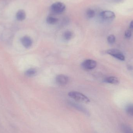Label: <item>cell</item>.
Instances as JSON below:
<instances>
[{"label": "cell", "instance_id": "8fae6325", "mask_svg": "<svg viewBox=\"0 0 133 133\" xmlns=\"http://www.w3.org/2000/svg\"><path fill=\"white\" fill-rule=\"evenodd\" d=\"M36 73V70L35 69L31 68V69L27 70L25 72V75L26 76L29 77H31L35 76Z\"/></svg>", "mask_w": 133, "mask_h": 133}, {"label": "cell", "instance_id": "5bb4252c", "mask_svg": "<svg viewBox=\"0 0 133 133\" xmlns=\"http://www.w3.org/2000/svg\"><path fill=\"white\" fill-rule=\"evenodd\" d=\"M73 36V34L70 31H67L64 34V38L65 40L69 41L72 39Z\"/></svg>", "mask_w": 133, "mask_h": 133}, {"label": "cell", "instance_id": "ac0fdd59", "mask_svg": "<svg viewBox=\"0 0 133 133\" xmlns=\"http://www.w3.org/2000/svg\"><path fill=\"white\" fill-rule=\"evenodd\" d=\"M132 34H131V31L129 30H127L125 32V36L127 38H129L131 37Z\"/></svg>", "mask_w": 133, "mask_h": 133}, {"label": "cell", "instance_id": "7c38bea8", "mask_svg": "<svg viewBox=\"0 0 133 133\" xmlns=\"http://www.w3.org/2000/svg\"><path fill=\"white\" fill-rule=\"evenodd\" d=\"M122 131L123 133H133V129L131 127L126 125L122 127Z\"/></svg>", "mask_w": 133, "mask_h": 133}, {"label": "cell", "instance_id": "52a82bcc", "mask_svg": "<svg viewBox=\"0 0 133 133\" xmlns=\"http://www.w3.org/2000/svg\"><path fill=\"white\" fill-rule=\"evenodd\" d=\"M21 42L24 47L29 48L32 46V41L30 37L25 36L21 39Z\"/></svg>", "mask_w": 133, "mask_h": 133}, {"label": "cell", "instance_id": "30bf717a", "mask_svg": "<svg viewBox=\"0 0 133 133\" xmlns=\"http://www.w3.org/2000/svg\"><path fill=\"white\" fill-rule=\"evenodd\" d=\"M104 81L106 83L112 84H117L118 83L119 81L118 79L115 77H109L106 79H104Z\"/></svg>", "mask_w": 133, "mask_h": 133}, {"label": "cell", "instance_id": "2e32d148", "mask_svg": "<svg viewBox=\"0 0 133 133\" xmlns=\"http://www.w3.org/2000/svg\"><path fill=\"white\" fill-rule=\"evenodd\" d=\"M108 41L109 44H112L115 41V37L113 35H111L109 36L108 38Z\"/></svg>", "mask_w": 133, "mask_h": 133}, {"label": "cell", "instance_id": "3957f363", "mask_svg": "<svg viewBox=\"0 0 133 133\" xmlns=\"http://www.w3.org/2000/svg\"><path fill=\"white\" fill-rule=\"evenodd\" d=\"M106 53L111 55L115 58L120 60L124 61L125 60V57L121 51L117 49H110L106 51Z\"/></svg>", "mask_w": 133, "mask_h": 133}, {"label": "cell", "instance_id": "e0dca14e", "mask_svg": "<svg viewBox=\"0 0 133 133\" xmlns=\"http://www.w3.org/2000/svg\"><path fill=\"white\" fill-rule=\"evenodd\" d=\"M127 112L129 115L133 116V105L128 106L127 108Z\"/></svg>", "mask_w": 133, "mask_h": 133}, {"label": "cell", "instance_id": "7a4b0ae2", "mask_svg": "<svg viewBox=\"0 0 133 133\" xmlns=\"http://www.w3.org/2000/svg\"><path fill=\"white\" fill-rule=\"evenodd\" d=\"M66 6L64 3L61 2H57L51 5V11L57 14L63 13L65 9Z\"/></svg>", "mask_w": 133, "mask_h": 133}, {"label": "cell", "instance_id": "d6986e66", "mask_svg": "<svg viewBox=\"0 0 133 133\" xmlns=\"http://www.w3.org/2000/svg\"><path fill=\"white\" fill-rule=\"evenodd\" d=\"M130 28H131V29H133V20L130 23Z\"/></svg>", "mask_w": 133, "mask_h": 133}, {"label": "cell", "instance_id": "5b68a950", "mask_svg": "<svg viewBox=\"0 0 133 133\" xmlns=\"http://www.w3.org/2000/svg\"><path fill=\"white\" fill-rule=\"evenodd\" d=\"M101 18L104 20H111L115 18V15L113 12L110 11H103L100 14Z\"/></svg>", "mask_w": 133, "mask_h": 133}, {"label": "cell", "instance_id": "277c9868", "mask_svg": "<svg viewBox=\"0 0 133 133\" xmlns=\"http://www.w3.org/2000/svg\"><path fill=\"white\" fill-rule=\"evenodd\" d=\"M97 62L94 60L88 59L85 60L82 64V66L85 69L92 70L97 66Z\"/></svg>", "mask_w": 133, "mask_h": 133}, {"label": "cell", "instance_id": "6da1fadb", "mask_svg": "<svg viewBox=\"0 0 133 133\" xmlns=\"http://www.w3.org/2000/svg\"><path fill=\"white\" fill-rule=\"evenodd\" d=\"M70 97L77 101L84 103L90 102V99L87 96L77 91H71L69 93Z\"/></svg>", "mask_w": 133, "mask_h": 133}, {"label": "cell", "instance_id": "9c48e42d", "mask_svg": "<svg viewBox=\"0 0 133 133\" xmlns=\"http://www.w3.org/2000/svg\"><path fill=\"white\" fill-rule=\"evenodd\" d=\"M16 19L19 21H22L25 19L26 14L25 11L22 9L19 10L16 15Z\"/></svg>", "mask_w": 133, "mask_h": 133}, {"label": "cell", "instance_id": "4fadbf2b", "mask_svg": "<svg viewBox=\"0 0 133 133\" xmlns=\"http://www.w3.org/2000/svg\"><path fill=\"white\" fill-rule=\"evenodd\" d=\"M58 21V19L57 18L52 16H49L47 18L46 22L48 24L53 25L57 23Z\"/></svg>", "mask_w": 133, "mask_h": 133}, {"label": "cell", "instance_id": "8992f818", "mask_svg": "<svg viewBox=\"0 0 133 133\" xmlns=\"http://www.w3.org/2000/svg\"><path fill=\"white\" fill-rule=\"evenodd\" d=\"M56 81L57 84L61 86L65 85L67 84L69 81L68 77L63 74L58 75L56 78Z\"/></svg>", "mask_w": 133, "mask_h": 133}, {"label": "cell", "instance_id": "ba28073f", "mask_svg": "<svg viewBox=\"0 0 133 133\" xmlns=\"http://www.w3.org/2000/svg\"><path fill=\"white\" fill-rule=\"evenodd\" d=\"M71 104L73 107L75 108L76 109H77L78 111H80L81 112H83V113H84L87 115H90V114L89 111H88V110H87L84 107H83L81 105H80L76 104V103H74V102H72L71 103Z\"/></svg>", "mask_w": 133, "mask_h": 133}, {"label": "cell", "instance_id": "9a60e30c", "mask_svg": "<svg viewBox=\"0 0 133 133\" xmlns=\"http://www.w3.org/2000/svg\"><path fill=\"white\" fill-rule=\"evenodd\" d=\"M87 15L89 18H93L95 16V12L93 9H88L87 11Z\"/></svg>", "mask_w": 133, "mask_h": 133}]
</instances>
